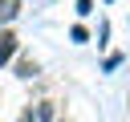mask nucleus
<instances>
[{
    "label": "nucleus",
    "mask_w": 130,
    "mask_h": 122,
    "mask_svg": "<svg viewBox=\"0 0 130 122\" xmlns=\"http://www.w3.org/2000/svg\"><path fill=\"white\" fill-rule=\"evenodd\" d=\"M16 57V37L12 33H0V65H8Z\"/></svg>",
    "instance_id": "f257e3e1"
},
{
    "label": "nucleus",
    "mask_w": 130,
    "mask_h": 122,
    "mask_svg": "<svg viewBox=\"0 0 130 122\" xmlns=\"http://www.w3.org/2000/svg\"><path fill=\"white\" fill-rule=\"evenodd\" d=\"M16 16V0H0V24H8Z\"/></svg>",
    "instance_id": "f03ea898"
},
{
    "label": "nucleus",
    "mask_w": 130,
    "mask_h": 122,
    "mask_svg": "<svg viewBox=\"0 0 130 122\" xmlns=\"http://www.w3.org/2000/svg\"><path fill=\"white\" fill-rule=\"evenodd\" d=\"M32 118H37V122H53V102H41Z\"/></svg>",
    "instance_id": "7ed1b4c3"
},
{
    "label": "nucleus",
    "mask_w": 130,
    "mask_h": 122,
    "mask_svg": "<svg viewBox=\"0 0 130 122\" xmlns=\"http://www.w3.org/2000/svg\"><path fill=\"white\" fill-rule=\"evenodd\" d=\"M16 77H37V61H20L16 65Z\"/></svg>",
    "instance_id": "20e7f679"
},
{
    "label": "nucleus",
    "mask_w": 130,
    "mask_h": 122,
    "mask_svg": "<svg viewBox=\"0 0 130 122\" xmlns=\"http://www.w3.org/2000/svg\"><path fill=\"white\" fill-rule=\"evenodd\" d=\"M69 37H73V41H77V45H81V41H89V33H85V28H81V24H73V33H69Z\"/></svg>",
    "instance_id": "39448f33"
},
{
    "label": "nucleus",
    "mask_w": 130,
    "mask_h": 122,
    "mask_svg": "<svg viewBox=\"0 0 130 122\" xmlns=\"http://www.w3.org/2000/svg\"><path fill=\"white\" fill-rule=\"evenodd\" d=\"M93 12V0H77V16H89Z\"/></svg>",
    "instance_id": "423d86ee"
},
{
    "label": "nucleus",
    "mask_w": 130,
    "mask_h": 122,
    "mask_svg": "<svg viewBox=\"0 0 130 122\" xmlns=\"http://www.w3.org/2000/svg\"><path fill=\"white\" fill-rule=\"evenodd\" d=\"M20 122H37V118H32V110H24V114H20Z\"/></svg>",
    "instance_id": "0eeeda50"
}]
</instances>
